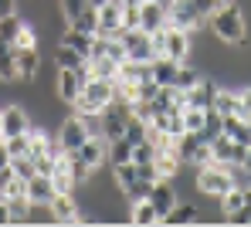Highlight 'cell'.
<instances>
[{
  "instance_id": "cell-40",
  "label": "cell",
  "mask_w": 251,
  "mask_h": 227,
  "mask_svg": "<svg viewBox=\"0 0 251 227\" xmlns=\"http://www.w3.org/2000/svg\"><path fill=\"white\" fill-rule=\"evenodd\" d=\"M221 119H224V115H221V112H217V109H207V119H204V129H201V136L207 139H214L217 136V133H221Z\"/></svg>"
},
{
  "instance_id": "cell-15",
  "label": "cell",
  "mask_w": 251,
  "mask_h": 227,
  "mask_svg": "<svg viewBox=\"0 0 251 227\" xmlns=\"http://www.w3.org/2000/svg\"><path fill=\"white\" fill-rule=\"evenodd\" d=\"M217 82H210V78H204L201 75V82L194 85V89L183 91V98H187V105H197V109H214V95H217Z\"/></svg>"
},
{
  "instance_id": "cell-53",
  "label": "cell",
  "mask_w": 251,
  "mask_h": 227,
  "mask_svg": "<svg viewBox=\"0 0 251 227\" xmlns=\"http://www.w3.org/2000/svg\"><path fill=\"white\" fill-rule=\"evenodd\" d=\"M221 3H227V0H221Z\"/></svg>"
},
{
  "instance_id": "cell-12",
  "label": "cell",
  "mask_w": 251,
  "mask_h": 227,
  "mask_svg": "<svg viewBox=\"0 0 251 227\" xmlns=\"http://www.w3.org/2000/svg\"><path fill=\"white\" fill-rule=\"evenodd\" d=\"M167 27V7L156 3V0H143L139 3V31L153 34V31H163Z\"/></svg>"
},
{
  "instance_id": "cell-26",
  "label": "cell",
  "mask_w": 251,
  "mask_h": 227,
  "mask_svg": "<svg viewBox=\"0 0 251 227\" xmlns=\"http://www.w3.org/2000/svg\"><path fill=\"white\" fill-rule=\"evenodd\" d=\"M197 82H201V71H197L194 65H183V61H180V65H176V75H173V89L187 91V89H194Z\"/></svg>"
},
{
  "instance_id": "cell-8",
  "label": "cell",
  "mask_w": 251,
  "mask_h": 227,
  "mask_svg": "<svg viewBox=\"0 0 251 227\" xmlns=\"http://www.w3.org/2000/svg\"><path fill=\"white\" fill-rule=\"evenodd\" d=\"M31 126H34V119H31L27 105H3L0 109V136H17V133H27Z\"/></svg>"
},
{
  "instance_id": "cell-43",
  "label": "cell",
  "mask_w": 251,
  "mask_h": 227,
  "mask_svg": "<svg viewBox=\"0 0 251 227\" xmlns=\"http://www.w3.org/2000/svg\"><path fill=\"white\" fill-rule=\"evenodd\" d=\"M136 177H139V180H150V183L160 180V173H156L153 163H136Z\"/></svg>"
},
{
  "instance_id": "cell-41",
  "label": "cell",
  "mask_w": 251,
  "mask_h": 227,
  "mask_svg": "<svg viewBox=\"0 0 251 227\" xmlns=\"http://www.w3.org/2000/svg\"><path fill=\"white\" fill-rule=\"evenodd\" d=\"M14 47H38V31L24 21L21 24V31H17V38H14Z\"/></svg>"
},
{
  "instance_id": "cell-39",
  "label": "cell",
  "mask_w": 251,
  "mask_h": 227,
  "mask_svg": "<svg viewBox=\"0 0 251 227\" xmlns=\"http://www.w3.org/2000/svg\"><path fill=\"white\" fill-rule=\"evenodd\" d=\"M224 221L227 224H234V227H251V204L245 200L238 210H231V214H224Z\"/></svg>"
},
{
  "instance_id": "cell-33",
  "label": "cell",
  "mask_w": 251,
  "mask_h": 227,
  "mask_svg": "<svg viewBox=\"0 0 251 227\" xmlns=\"http://www.w3.org/2000/svg\"><path fill=\"white\" fill-rule=\"evenodd\" d=\"M21 24H24V17H21L17 10H14V14H7V17H0V41H10V45H14V38H17Z\"/></svg>"
},
{
  "instance_id": "cell-9",
  "label": "cell",
  "mask_w": 251,
  "mask_h": 227,
  "mask_svg": "<svg viewBox=\"0 0 251 227\" xmlns=\"http://www.w3.org/2000/svg\"><path fill=\"white\" fill-rule=\"evenodd\" d=\"M187 54H190V31H180V27L167 24V27H163V54H160V58L187 61Z\"/></svg>"
},
{
  "instance_id": "cell-14",
  "label": "cell",
  "mask_w": 251,
  "mask_h": 227,
  "mask_svg": "<svg viewBox=\"0 0 251 227\" xmlns=\"http://www.w3.org/2000/svg\"><path fill=\"white\" fill-rule=\"evenodd\" d=\"M153 166H156V173H160V180H170V177H176L180 173V153H176V142H170L163 149H156V156H153Z\"/></svg>"
},
{
  "instance_id": "cell-23",
  "label": "cell",
  "mask_w": 251,
  "mask_h": 227,
  "mask_svg": "<svg viewBox=\"0 0 251 227\" xmlns=\"http://www.w3.org/2000/svg\"><path fill=\"white\" fill-rule=\"evenodd\" d=\"M92 38H95V34H85V31H75V27L68 24V27L61 31V41H58V45H68V47H75L78 54H85V58H88V51H92Z\"/></svg>"
},
{
  "instance_id": "cell-2",
  "label": "cell",
  "mask_w": 251,
  "mask_h": 227,
  "mask_svg": "<svg viewBox=\"0 0 251 227\" xmlns=\"http://www.w3.org/2000/svg\"><path fill=\"white\" fill-rule=\"evenodd\" d=\"M116 98V85H112V78H88L78 91V98L72 102V109L78 112V115H99L109 102Z\"/></svg>"
},
{
  "instance_id": "cell-37",
  "label": "cell",
  "mask_w": 251,
  "mask_h": 227,
  "mask_svg": "<svg viewBox=\"0 0 251 227\" xmlns=\"http://www.w3.org/2000/svg\"><path fill=\"white\" fill-rule=\"evenodd\" d=\"M153 156H156V146L150 142V139H139V142H132V163H153Z\"/></svg>"
},
{
  "instance_id": "cell-16",
  "label": "cell",
  "mask_w": 251,
  "mask_h": 227,
  "mask_svg": "<svg viewBox=\"0 0 251 227\" xmlns=\"http://www.w3.org/2000/svg\"><path fill=\"white\" fill-rule=\"evenodd\" d=\"M146 200L156 207V214H160V221H163V214H167L180 197H176V190H173V183H170V180H156L153 186H150V197H146Z\"/></svg>"
},
{
  "instance_id": "cell-50",
  "label": "cell",
  "mask_w": 251,
  "mask_h": 227,
  "mask_svg": "<svg viewBox=\"0 0 251 227\" xmlns=\"http://www.w3.org/2000/svg\"><path fill=\"white\" fill-rule=\"evenodd\" d=\"M241 166L251 173V142H248V149H245V159H241Z\"/></svg>"
},
{
  "instance_id": "cell-36",
  "label": "cell",
  "mask_w": 251,
  "mask_h": 227,
  "mask_svg": "<svg viewBox=\"0 0 251 227\" xmlns=\"http://www.w3.org/2000/svg\"><path fill=\"white\" fill-rule=\"evenodd\" d=\"M217 200H221V217H224V214H231V210H238V207L245 204V190H241V186H231V190L221 193Z\"/></svg>"
},
{
  "instance_id": "cell-10",
  "label": "cell",
  "mask_w": 251,
  "mask_h": 227,
  "mask_svg": "<svg viewBox=\"0 0 251 227\" xmlns=\"http://www.w3.org/2000/svg\"><path fill=\"white\" fill-rule=\"evenodd\" d=\"M75 153H78L85 163L92 166V173H99V170H102V163L109 159V139L99 136V133H92V136L85 139V142L78 146V149H75Z\"/></svg>"
},
{
  "instance_id": "cell-5",
  "label": "cell",
  "mask_w": 251,
  "mask_h": 227,
  "mask_svg": "<svg viewBox=\"0 0 251 227\" xmlns=\"http://www.w3.org/2000/svg\"><path fill=\"white\" fill-rule=\"evenodd\" d=\"M88 136H92V129H88L85 115L72 112V115H65V119H61V129H58V142H54V146H58L61 153H75Z\"/></svg>"
},
{
  "instance_id": "cell-34",
  "label": "cell",
  "mask_w": 251,
  "mask_h": 227,
  "mask_svg": "<svg viewBox=\"0 0 251 227\" xmlns=\"http://www.w3.org/2000/svg\"><path fill=\"white\" fill-rule=\"evenodd\" d=\"M132 156V142L126 136H119V139H109V163H126Z\"/></svg>"
},
{
  "instance_id": "cell-31",
  "label": "cell",
  "mask_w": 251,
  "mask_h": 227,
  "mask_svg": "<svg viewBox=\"0 0 251 227\" xmlns=\"http://www.w3.org/2000/svg\"><path fill=\"white\" fill-rule=\"evenodd\" d=\"M112 180H116L119 190H126L129 183L136 180V163H132V159H126V163H112Z\"/></svg>"
},
{
  "instance_id": "cell-38",
  "label": "cell",
  "mask_w": 251,
  "mask_h": 227,
  "mask_svg": "<svg viewBox=\"0 0 251 227\" xmlns=\"http://www.w3.org/2000/svg\"><path fill=\"white\" fill-rule=\"evenodd\" d=\"M27 133H31V129H27ZM27 133H17V136H3L7 156H24V153H27Z\"/></svg>"
},
{
  "instance_id": "cell-11",
  "label": "cell",
  "mask_w": 251,
  "mask_h": 227,
  "mask_svg": "<svg viewBox=\"0 0 251 227\" xmlns=\"http://www.w3.org/2000/svg\"><path fill=\"white\" fill-rule=\"evenodd\" d=\"M48 207H51V217H54L58 224H75V221H82V210H78V197H75V193H54V197L48 200Z\"/></svg>"
},
{
  "instance_id": "cell-25",
  "label": "cell",
  "mask_w": 251,
  "mask_h": 227,
  "mask_svg": "<svg viewBox=\"0 0 251 227\" xmlns=\"http://www.w3.org/2000/svg\"><path fill=\"white\" fill-rule=\"evenodd\" d=\"M88 71H92L95 78H116L119 61H116V58H109V54H99V58H88Z\"/></svg>"
},
{
  "instance_id": "cell-20",
  "label": "cell",
  "mask_w": 251,
  "mask_h": 227,
  "mask_svg": "<svg viewBox=\"0 0 251 227\" xmlns=\"http://www.w3.org/2000/svg\"><path fill=\"white\" fill-rule=\"evenodd\" d=\"M176 65L180 61H170V58H153L150 61V78L156 82V85H163V89H173V75H176Z\"/></svg>"
},
{
  "instance_id": "cell-6",
  "label": "cell",
  "mask_w": 251,
  "mask_h": 227,
  "mask_svg": "<svg viewBox=\"0 0 251 227\" xmlns=\"http://www.w3.org/2000/svg\"><path fill=\"white\" fill-rule=\"evenodd\" d=\"M92 78V71H88V58H85V65L78 68H58V98L65 102V105H72L75 98H78V91L82 85Z\"/></svg>"
},
{
  "instance_id": "cell-21",
  "label": "cell",
  "mask_w": 251,
  "mask_h": 227,
  "mask_svg": "<svg viewBox=\"0 0 251 227\" xmlns=\"http://www.w3.org/2000/svg\"><path fill=\"white\" fill-rule=\"evenodd\" d=\"M51 197H54L51 177H44V173H34V177L27 180V200H31V204H48Z\"/></svg>"
},
{
  "instance_id": "cell-46",
  "label": "cell",
  "mask_w": 251,
  "mask_h": 227,
  "mask_svg": "<svg viewBox=\"0 0 251 227\" xmlns=\"http://www.w3.org/2000/svg\"><path fill=\"white\" fill-rule=\"evenodd\" d=\"M194 7H197V10H201L204 17H210V14H214V10L221 7V0H194Z\"/></svg>"
},
{
  "instance_id": "cell-22",
  "label": "cell",
  "mask_w": 251,
  "mask_h": 227,
  "mask_svg": "<svg viewBox=\"0 0 251 227\" xmlns=\"http://www.w3.org/2000/svg\"><path fill=\"white\" fill-rule=\"evenodd\" d=\"M194 221H197V207H194V204L176 200L167 214H163V221H160V224H194Z\"/></svg>"
},
{
  "instance_id": "cell-51",
  "label": "cell",
  "mask_w": 251,
  "mask_h": 227,
  "mask_svg": "<svg viewBox=\"0 0 251 227\" xmlns=\"http://www.w3.org/2000/svg\"><path fill=\"white\" fill-rule=\"evenodd\" d=\"M126 7H139V3H143V0H123Z\"/></svg>"
},
{
  "instance_id": "cell-44",
  "label": "cell",
  "mask_w": 251,
  "mask_h": 227,
  "mask_svg": "<svg viewBox=\"0 0 251 227\" xmlns=\"http://www.w3.org/2000/svg\"><path fill=\"white\" fill-rule=\"evenodd\" d=\"M123 27H139V7H126L123 3Z\"/></svg>"
},
{
  "instance_id": "cell-42",
  "label": "cell",
  "mask_w": 251,
  "mask_h": 227,
  "mask_svg": "<svg viewBox=\"0 0 251 227\" xmlns=\"http://www.w3.org/2000/svg\"><path fill=\"white\" fill-rule=\"evenodd\" d=\"M85 7H92L88 0H58V10H61V17H65V24L75 17V14H82Z\"/></svg>"
},
{
  "instance_id": "cell-13",
  "label": "cell",
  "mask_w": 251,
  "mask_h": 227,
  "mask_svg": "<svg viewBox=\"0 0 251 227\" xmlns=\"http://www.w3.org/2000/svg\"><path fill=\"white\" fill-rule=\"evenodd\" d=\"M14 61H17V78L21 82H34L38 78V68H41L38 47H14Z\"/></svg>"
},
{
  "instance_id": "cell-48",
  "label": "cell",
  "mask_w": 251,
  "mask_h": 227,
  "mask_svg": "<svg viewBox=\"0 0 251 227\" xmlns=\"http://www.w3.org/2000/svg\"><path fill=\"white\" fill-rule=\"evenodd\" d=\"M7 163H10V156H7V146H3V136H0V170H7Z\"/></svg>"
},
{
  "instance_id": "cell-30",
  "label": "cell",
  "mask_w": 251,
  "mask_h": 227,
  "mask_svg": "<svg viewBox=\"0 0 251 227\" xmlns=\"http://www.w3.org/2000/svg\"><path fill=\"white\" fill-rule=\"evenodd\" d=\"M204 119H207V109L183 105V129H187V133H201V129H204Z\"/></svg>"
},
{
  "instance_id": "cell-29",
  "label": "cell",
  "mask_w": 251,
  "mask_h": 227,
  "mask_svg": "<svg viewBox=\"0 0 251 227\" xmlns=\"http://www.w3.org/2000/svg\"><path fill=\"white\" fill-rule=\"evenodd\" d=\"M54 65L58 68H78V65H85V54H78L75 47H68V45H58L54 47Z\"/></svg>"
},
{
  "instance_id": "cell-35",
  "label": "cell",
  "mask_w": 251,
  "mask_h": 227,
  "mask_svg": "<svg viewBox=\"0 0 251 227\" xmlns=\"http://www.w3.org/2000/svg\"><path fill=\"white\" fill-rule=\"evenodd\" d=\"M48 149H51L48 133H41V129L31 126V133H27V156H41V153H48Z\"/></svg>"
},
{
  "instance_id": "cell-3",
  "label": "cell",
  "mask_w": 251,
  "mask_h": 227,
  "mask_svg": "<svg viewBox=\"0 0 251 227\" xmlns=\"http://www.w3.org/2000/svg\"><path fill=\"white\" fill-rule=\"evenodd\" d=\"M234 186V177H231V166H221V163H207V166H197V190L217 200L221 193H227Z\"/></svg>"
},
{
  "instance_id": "cell-7",
  "label": "cell",
  "mask_w": 251,
  "mask_h": 227,
  "mask_svg": "<svg viewBox=\"0 0 251 227\" xmlns=\"http://www.w3.org/2000/svg\"><path fill=\"white\" fill-rule=\"evenodd\" d=\"M204 21H207V17L194 7V0H173L167 7V24L180 27V31H190V34H194Z\"/></svg>"
},
{
  "instance_id": "cell-32",
  "label": "cell",
  "mask_w": 251,
  "mask_h": 227,
  "mask_svg": "<svg viewBox=\"0 0 251 227\" xmlns=\"http://www.w3.org/2000/svg\"><path fill=\"white\" fill-rule=\"evenodd\" d=\"M7 166H10V173H14V177H21V180H31V177L38 173V170H34V159H31L27 153H24V156H10V163H7Z\"/></svg>"
},
{
  "instance_id": "cell-17",
  "label": "cell",
  "mask_w": 251,
  "mask_h": 227,
  "mask_svg": "<svg viewBox=\"0 0 251 227\" xmlns=\"http://www.w3.org/2000/svg\"><path fill=\"white\" fill-rule=\"evenodd\" d=\"M123 27V0H109L99 7V31L95 34H116Z\"/></svg>"
},
{
  "instance_id": "cell-52",
  "label": "cell",
  "mask_w": 251,
  "mask_h": 227,
  "mask_svg": "<svg viewBox=\"0 0 251 227\" xmlns=\"http://www.w3.org/2000/svg\"><path fill=\"white\" fill-rule=\"evenodd\" d=\"M0 200H3V177H0Z\"/></svg>"
},
{
  "instance_id": "cell-49",
  "label": "cell",
  "mask_w": 251,
  "mask_h": 227,
  "mask_svg": "<svg viewBox=\"0 0 251 227\" xmlns=\"http://www.w3.org/2000/svg\"><path fill=\"white\" fill-rule=\"evenodd\" d=\"M0 224H10V214H7V200H0Z\"/></svg>"
},
{
  "instance_id": "cell-47",
  "label": "cell",
  "mask_w": 251,
  "mask_h": 227,
  "mask_svg": "<svg viewBox=\"0 0 251 227\" xmlns=\"http://www.w3.org/2000/svg\"><path fill=\"white\" fill-rule=\"evenodd\" d=\"M14 10H17V0H0V17L14 14Z\"/></svg>"
},
{
  "instance_id": "cell-45",
  "label": "cell",
  "mask_w": 251,
  "mask_h": 227,
  "mask_svg": "<svg viewBox=\"0 0 251 227\" xmlns=\"http://www.w3.org/2000/svg\"><path fill=\"white\" fill-rule=\"evenodd\" d=\"M238 142H245V146H248L251 142V115H241V126H238Z\"/></svg>"
},
{
  "instance_id": "cell-28",
  "label": "cell",
  "mask_w": 251,
  "mask_h": 227,
  "mask_svg": "<svg viewBox=\"0 0 251 227\" xmlns=\"http://www.w3.org/2000/svg\"><path fill=\"white\" fill-rule=\"evenodd\" d=\"M7 214H10V224H27V221H31V200H27V197L7 200Z\"/></svg>"
},
{
  "instance_id": "cell-24",
  "label": "cell",
  "mask_w": 251,
  "mask_h": 227,
  "mask_svg": "<svg viewBox=\"0 0 251 227\" xmlns=\"http://www.w3.org/2000/svg\"><path fill=\"white\" fill-rule=\"evenodd\" d=\"M0 82H21L17 78V61H14V45L0 41Z\"/></svg>"
},
{
  "instance_id": "cell-19",
  "label": "cell",
  "mask_w": 251,
  "mask_h": 227,
  "mask_svg": "<svg viewBox=\"0 0 251 227\" xmlns=\"http://www.w3.org/2000/svg\"><path fill=\"white\" fill-rule=\"evenodd\" d=\"M129 224L136 227H150V224H160V214L150 200H132L129 204Z\"/></svg>"
},
{
  "instance_id": "cell-27",
  "label": "cell",
  "mask_w": 251,
  "mask_h": 227,
  "mask_svg": "<svg viewBox=\"0 0 251 227\" xmlns=\"http://www.w3.org/2000/svg\"><path fill=\"white\" fill-rule=\"evenodd\" d=\"M75 31H85V34H95L99 31V7H85L82 14H75L72 21H68Z\"/></svg>"
},
{
  "instance_id": "cell-1",
  "label": "cell",
  "mask_w": 251,
  "mask_h": 227,
  "mask_svg": "<svg viewBox=\"0 0 251 227\" xmlns=\"http://www.w3.org/2000/svg\"><path fill=\"white\" fill-rule=\"evenodd\" d=\"M210 21V31H214V38L217 41H224V45H241L245 38H248V21H245V10L238 7V3H221L214 14L207 17Z\"/></svg>"
},
{
  "instance_id": "cell-4",
  "label": "cell",
  "mask_w": 251,
  "mask_h": 227,
  "mask_svg": "<svg viewBox=\"0 0 251 227\" xmlns=\"http://www.w3.org/2000/svg\"><path fill=\"white\" fill-rule=\"evenodd\" d=\"M173 142H176L180 163H190V166H207L210 163V146L201 133H187V129H183Z\"/></svg>"
},
{
  "instance_id": "cell-18",
  "label": "cell",
  "mask_w": 251,
  "mask_h": 227,
  "mask_svg": "<svg viewBox=\"0 0 251 227\" xmlns=\"http://www.w3.org/2000/svg\"><path fill=\"white\" fill-rule=\"evenodd\" d=\"M214 109H217L221 115H245L241 91L238 89H217V95H214Z\"/></svg>"
}]
</instances>
